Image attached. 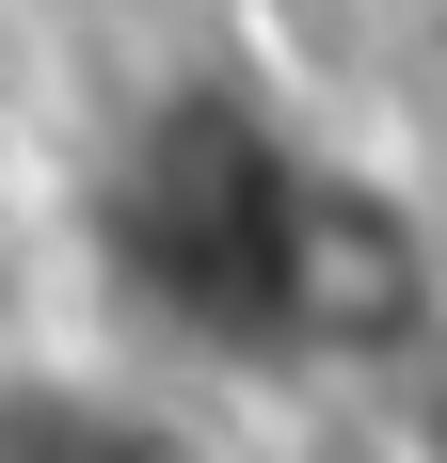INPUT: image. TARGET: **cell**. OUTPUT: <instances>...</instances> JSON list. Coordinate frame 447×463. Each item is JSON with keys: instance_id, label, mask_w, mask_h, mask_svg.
<instances>
[{"instance_id": "cell-1", "label": "cell", "mask_w": 447, "mask_h": 463, "mask_svg": "<svg viewBox=\"0 0 447 463\" xmlns=\"http://www.w3.org/2000/svg\"><path fill=\"white\" fill-rule=\"evenodd\" d=\"M0 463H176L160 431H128V416H64V400H16L0 416Z\"/></svg>"}]
</instances>
